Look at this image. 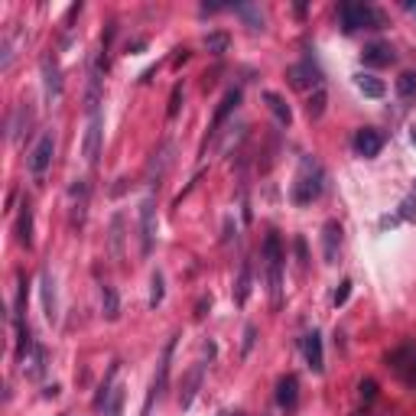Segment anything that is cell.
<instances>
[{
  "instance_id": "obj_7",
  "label": "cell",
  "mask_w": 416,
  "mask_h": 416,
  "mask_svg": "<svg viewBox=\"0 0 416 416\" xmlns=\"http://www.w3.org/2000/svg\"><path fill=\"white\" fill-rule=\"evenodd\" d=\"M286 79H290V85L296 91H316V88H322V72H319V65L312 62V59H302V62H296V65H290L286 69Z\"/></svg>"
},
{
  "instance_id": "obj_27",
  "label": "cell",
  "mask_w": 416,
  "mask_h": 416,
  "mask_svg": "<svg viewBox=\"0 0 416 416\" xmlns=\"http://www.w3.org/2000/svg\"><path fill=\"white\" fill-rule=\"evenodd\" d=\"M23 371H27L33 381H39V377L46 374V348H43V345L33 348V354H29L27 361H23Z\"/></svg>"
},
{
  "instance_id": "obj_17",
  "label": "cell",
  "mask_w": 416,
  "mask_h": 416,
  "mask_svg": "<svg viewBox=\"0 0 416 416\" xmlns=\"http://www.w3.org/2000/svg\"><path fill=\"white\" fill-rule=\"evenodd\" d=\"M361 59H364V65H371V69H384V65L397 62V53H394L390 43H371V46H364Z\"/></svg>"
},
{
  "instance_id": "obj_5",
  "label": "cell",
  "mask_w": 416,
  "mask_h": 416,
  "mask_svg": "<svg viewBox=\"0 0 416 416\" xmlns=\"http://www.w3.org/2000/svg\"><path fill=\"white\" fill-rule=\"evenodd\" d=\"M156 244V195H143L140 202V254L150 257Z\"/></svg>"
},
{
  "instance_id": "obj_29",
  "label": "cell",
  "mask_w": 416,
  "mask_h": 416,
  "mask_svg": "<svg viewBox=\"0 0 416 416\" xmlns=\"http://www.w3.org/2000/svg\"><path fill=\"white\" fill-rule=\"evenodd\" d=\"M326 101H328L326 88H316L309 98H306V114H309V121H319V117L326 114Z\"/></svg>"
},
{
  "instance_id": "obj_9",
  "label": "cell",
  "mask_w": 416,
  "mask_h": 416,
  "mask_svg": "<svg viewBox=\"0 0 416 416\" xmlns=\"http://www.w3.org/2000/svg\"><path fill=\"white\" fill-rule=\"evenodd\" d=\"M69 215H72V224H75V228L85 224V215H88V179H72V186H69Z\"/></svg>"
},
{
  "instance_id": "obj_14",
  "label": "cell",
  "mask_w": 416,
  "mask_h": 416,
  "mask_svg": "<svg viewBox=\"0 0 416 416\" xmlns=\"http://www.w3.org/2000/svg\"><path fill=\"white\" fill-rule=\"evenodd\" d=\"M302 354H306V364H309L312 374H322L326 371V358H322V335L319 328H312L302 335Z\"/></svg>"
},
{
  "instance_id": "obj_46",
  "label": "cell",
  "mask_w": 416,
  "mask_h": 416,
  "mask_svg": "<svg viewBox=\"0 0 416 416\" xmlns=\"http://www.w3.org/2000/svg\"><path fill=\"white\" fill-rule=\"evenodd\" d=\"M413 186H416V179H413Z\"/></svg>"
},
{
  "instance_id": "obj_31",
  "label": "cell",
  "mask_w": 416,
  "mask_h": 416,
  "mask_svg": "<svg viewBox=\"0 0 416 416\" xmlns=\"http://www.w3.org/2000/svg\"><path fill=\"white\" fill-rule=\"evenodd\" d=\"M397 95L403 98V101L416 98V72H400L397 75Z\"/></svg>"
},
{
  "instance_id": "obj_3",
  "label": "cell",
  "mask_w": 416,
  "mask_h": 416,
  "mask_svg": "<svg viewBox=\"0 0 416 416\" xmlns=\"http://www.w3.org/2000/svg\"><path fill=\"white\" fill-rule=\"evenodd\" d=\"M338 23H342L345 33H354V29L384 27V17L368 4H338Z\"/></svg>"
},
{
  "instance_id": "obj_40",
  "label": "cell",
  "mask_w": 416,
  "mask_h": 416,
  "mask_svg": "<svg viewBox=\"0 0 416 416\" xmlns=\"http://www.w3.org/2000/svg\"><path fill=\"white\" fill-rule=\"evenodd\" d=\"M400 218H416V199H403V205H400V215H397V222Z\"/></svg>"
},
{
  "instance_id": "obj_10",
  "label": "cell",
  "mask_w": 416,
  "mask_h": 416,
  "mask_svg": "<svg viewBox=\"0 0 416 416\" xmlns=\"http://www.w3.org/2000/svg\"><path fill=\"white\" fill-rule=\"evenodd\" d=\"M39 69H43L46 98H49V101H59V98H62V69H59V59L46 53L43 59H39Z\"/></svg>"
},
{
  "instance_id": "obj_22",
  "label": "cell",
  "mask_w": 416,
  "mask_h": 416,
  "mask_svg": "<svg viewBox=\"0 0 416 416\" xmlns=\"http://www.w3.org/2000/svg\"><path fill=\"white\" fill-rule=\"evenodd\" d=\"M29 124H33V107H29V101H23V105L13 111V117H10V140H20L23 133L29 130Z\"/></svg>"
},
{
  "instance_id": "obj_21",
  "label": "cell",
  "mask_w": 416,
  "mask_h": 416,
  "mask_svg": "<svg viewBox=\"0 0 416 416\" xmlns=\"http://www.w3.org/2000/svg\"><path fill=\"white\" fill-rule=\"evenodd\" d=\"M296 400H300V381H296V374H286L276 381V403L283 410H293Z\"/></svg>"
},
{
  "instance_id": "obj_16",
  "label": "cell",
  "mask_w": 416,
  "mask_h": 416,
  "mask_svg": "<svg viewBox=\"0 0 416 416\" xmlns=\"http://www.w3.org/2000/svg\"><path fill=\"white\" fill-rule=\"evenodd\" d=\"M17 244L20 248H33V202L23 199L17 212Z\"/></svg>"
},
{
  "instance_id": "obj_6",
  "label": "cell",
  "mask_w": 416,
  "mask_h": 416,
  "mask_svg": "<svg viewBox=\"0 0 416 416\" xmlns=\"http://www.w3.org/2000/svg\"><path fill=\"white\" fill-rule=\"evenodd\" d=\"M173 348H176V338H169L166 348H163V358H160V368H156V377L150 384V394H147V403H143V416H150L153 403L163 397V390L169 384V361H173Z\"/></svg>"
},
{
  "instance_id": "obj_28",
  "label": "cell",
  "mask_w": 416,
  "mask_h": 416,
  "mask_svg": "<svg viewBox=\"0 0 416 416\" xmlns=\"http://www.w3.org/2000/svg\"><path fill=\"white\" fill-rule=\"evenodd\" d=\"M27 274L17 276V300H13V322H23L27 319Z\"/></svg>"
},
{
  "instance_id": "obj_43",
  "label": "cell",
  "mask_w": 416,
  "mask_h": 416,
  "mask_svg": "<svg viewBox=\"0 0 416 416\" xmlns=\"http://www.w3.org/2000/svg\"><path fill=\"white\" fill-rule=\"evenodd\" d=\"M208 306H212V302H208V300H199V306H195V309H199V312H195V316H205V309H208Z\"/></svg>"
},
{
  "instance_id": "obj_8",
  "label": "cell",
  "mask_w": 416,
  "mask_h": 416,
  "mask_svg": "<svg viewBox=\"0 0 416 416\" xmlns=\"http://www.w3.org/2000/svg\"><path fill=\"white\" fill-rule=\"evenodd\" d=\"M387 368H394L400 381L407 387H416V345H403L387 354Z\"/></svg>"
},
{
  "instance_id": "obj_37",
  "label": "cell",
  "mask_w": 416,
  "mask_h": 416,
  "mask_svg": "<svg viewBox=\"0 0 416 416\" xmlns=\"http://www.w3.org/2000/svg\"><path fill=\"white\" fill-rule=\"evenodd\" d=\"M254 342H257V326H244V342H241V354L244 358L254 351Z\"/></svg>"
},
{
  "instance_id": "obj_45",
  "label": "cell",
  "mask_w": 416,
  "mask_h": 416,
  "mask_svg": "<svg viewBox=\"0 0 416 416\" xmlns=\"http://www.w3.org/2000/svg\"><path fill=\"white\" fill-rule=\"evenodd\" d=\"M234 416H244V413H234Z\"/></svg>"
},
{
  "instance_id": "obj_18",
  "label": "cell",
  "mask_w": 416,
  "mask_h": 416,
  "mask_svg": "<svg viewBox=\"0 0 416 416\" xmlns=\"http://www.w3.org/2000/svg\"><path fill=\"white\" fill-rule=\"evenodd\" d=\"M202 377H205V361H195L189 377H186V384H182V394H179V407L182 410L192 407L195 394H199V387H202Z\"/></svg>"
},
{
  "instance_id": "obj_2",
  "label": "cell",
  "mask_w": 416,
  "mask_h": 416,
  "mask_svg": "<svg viewBox=\"0 0 416 416\" xmlns=\"http://www.w3.org/2000/svg\"><path fill=\"white\" fill-rule=\"evenodd\" d=\"M326 189V173L312 156H302L300 160V173H296V182H293V202L296 205H312Z\"/></svg>"
},
{
  "instance_id": "obj_13",
  "label": "cell",
  "mask_w": 416,
  "mask_h": 416,
  "mask_svg": "<svg viewBox=\"0 0 416 416\" xmlns=\"http://www.w3.org/2000/svg\"><path fill=\"white\" fill-rule=\"evenodd\" d=\"M39 293H43V312H46V319L53 322H59V293H55V276H53V270L46 267L43 270V276H39Z\"/></svg>"
},
{
  "instance_id": "obj_33",
  "label": "cell",
  "mask_w": 416,
  "mask_h": 416,
  "mask_svg": "<svg viewBox=\"0 0 416 416\" xmlns=\"http://www.w3.org/2000/svg\"><path fill=\"white\" fill-rule=\"evenodd\" d=\"M238 13L248 20V27L254 29V33H257V29H264V13H260V7H250V4H244V7H238Z\"/></svg>"
},
{
  "instance_id": "obj_20",
  "label": "cell",
  "mask_w": 416,
  "mask_h": 416,
  "mask_svg": "<svg viewBox=\"0 0 416 416\" xmlns=\"http://www.w3.org/2000/svg\"><path fill=\"white\" fill-rule=\"evenodd\" d=\"M169 163H173V143L166 140L160 150L153 153L150 166H147V179H150V186H160V179H163V173L169 169Z\"/></svg>"
},
{
  "instance_id": "obj_30",
  "label": "cell",
  "mask_w": 416,
  "mask_h": 416,
  "mask_svg": "<svg viewBox=\"0 0 416 416\" xmlns=\"http://www.w3.org/2000/svg\"><path fill=\"white\" fill-rule=\"evenodd\" d=\"M228 46H231V39H228V33H222V29H218V33L205 36V49H208L215 59H222V55L228 53Z\"/></svg>"
},
{
  "instance_id": "obj_42",
  "label": "cell",
  "mask_w": 416,
  "mask_h": 416,
  "mask_svg": "<svg viewBox=\"0 0 416 416\" xmlns=\"http://www.w3.org/2000/svg\"><path fill=\"white\" fill-rule=\"evenodd\" d=\"M182 62H189V49H179V55L173 59V69H179Z\"/></svg>"
},
{
  "instance_id": "obj_35",
  "label": "cell",
  "mask_w": 416,
  "mask_h": 416,
  "mask_svg": "<svg viewBox=\"0 0 416 416\" xmlns=\"http://www.w3.org/2000/svg\"><path fill=\"white\" fill-rule=\"evenodd\" d=\"M179 107H182V85H173V95H169V107H166V117H169V121L179 114Z\"/></svg>"
},
{
  "instance_id": "obj_4",
  "label": "cell",
  "mask_w": 416,
  "mask_h": 416,
  "mask_svg": "<svg viewBox=\"0 0 416 416\" xmlns=\"http://www.w3.org/2000/svg\"><path fill=\"white\" fill-rule=\"evenodd\" d=\"M53 156H55V133L46 130L39 140H36V147L29 150L27 156V166H29V176L39 182V179L49 173V166H53Z\"/></svg>"
},
{
  "instance_id": "obj_19",
  "label": "cell",
  "mask_w": 416,
  "mask_h": 416,
  "mask_svg": "<svg viewBox=\"0 0 416 416\" xmlns=\"http://www.w3.org/2000/svg\"><path fill=\"white\" fill-rule=\"evenodd\" d=\"M250 290H254V267H250V260L244 257L241 267H238V280H234V293H231V296H234L238 306H244L248 296H250Z\"/></svg>"
},
{
  "instance_id": "obj_36",
  "label": "cell",
  "mask_w": 416,
  "mask_h": 416,
  "mask_svg": "<svg viewBox=\"0 0 416 416\" xmlns=\"http://www.w3.org/2000/svg\"><path fill=\"white\" fill-rule=\"evenodd\" d=\"M358 394H361L364 403H371V400L377 397V381H374V377H364V381L358 384Z\"/></svg>"
},
{
  "instance_id": "obj_44",
  "label": "cell",
  "mask_w": 416,
  "mask_h": 416,
  "mask_svg": "<svg viewBox=\"0 0 416 416\" xmlns=\"http://www.w3.org/2000/svg\"><path fill=\"white\" fill-rule=\"evenodd\" d=\"M407 10H413V13H416V4H407Z\"/></svg>"
},
{
  "instance_id": "obj_23",
  "label": "cell",
  "mask_w": 416,
  "mask_h": 416,
  "mask_svg": "<svg viewBox=\"0 0 416 416\" xmlns=\"http://www.w3.org/2000/svg\"><path fill=\"white\" fill-rule=\"evenodd\" d=\"M111 257L117 264H124V215L111 218Z\"/></svg>"
},
{
  "instance_id": "obj_12",
  "label": "cell",
  "mask_w": 416,
  "mask_h": 416,
  "mask_svg": "<svg viewBox=\"0 0 416 416\" xmlns=\"http://www.w3.org/2000/svg\"><path fill=\"white\" fill-rule=\"evenodd\" d=\"M338 250H342V224H338L335 218H328V222L322 224V260H326L328 267L338 264Z\"/></svg>"
},
{
  "instance_id": "obj_25",
  "label": "cell",
  "mask_w": 416,
  "mask_h": 416,
  "mask_svg": "<svg viewBox=\"0 0 416 416\" xmlns=\"http://www.w3.org/2000/svg\"><path fill=\"white\" fill-rule=\"evenodd\" d=\"M101 312H105L107 322H117V316H121V300H117V290L111 283L101 286Z\"/></svg>"
},
{
  "instance_id": "obj_1",
  "label": "cell",
  "mask_w": 416,
  "mask_h": 416,
  "mask_svg": "<svg viewBox=\"0 0 416 416\" xmlns=\"http://www.w3.org/2000/svg\"><path fill=\"white\" fill-rule=\"evenodd\" d=\"M264 270H267V293H270V309H283V254H280V238L270 231L264 238Z\"/></svg>"
},
{
  "instance_id": "obj_24",
  "label": "cell",
  "mask_w": 416,
  "mask_h": 416,
  "mask_svg": "<svg viewBox=\"0 0 416 416\" xmlns=\"http://www.w3.org/2000/svg\"><path fill=\"white\" fill-rule=\"evenodd\" d=\"M264 101H267V107H270V114L276 117V124H290L293 121V111H290V105H286L283 98L276 95V91H264Z\"/></svg>"
},
{
  "instance_id": "obj_15",
  "label": "cell",
  "mask_w": 416,
  "mask_h": 416,
  "mask_svg": "<svg viewBox=\"0 0 416 416\" xmlns=\"http://www.w3.org/2000/svg\"><path fill=\"white\" fill-rule=\"evenodd\" d=\"M238 105H241V88H228L222 98V105H218V111H215V117H212V130H208V137H215V133L222 130V124L238 111Z\"/></svg>"
},
{
  "instance_id": "obj_11",
  "label": "cell",
  "mask_w": 416,
  "mask_h": 416,
  "mask_svg": "<svg viewBox=\"0 0 416 416\" xmlns=\"http://www.w3.org/2000/svg\"><path fill=\"white\" fill-rule=\"evenodd\" d=\"M381 150H384V133L381 130H374V127H361V130L354 133V153H358V156L374 160Z\"/></svg>"
},
{
  "instance_id": "obj_41",
  "label": "cell",
  "mask_w": 416,
  "mask_h": 416,
  "mask_svg": "<svg viewBox=\"0 0 416 416\" xmlns=\"http://www.w3.org/2000/svg\"><path fill=\"white\" fill-rule=\"evenodd\" d=\"M293 248H296V257H300V267L306 270V264H309V254H306V241L296 238V241H293Z\"/></svg>"
},
{
  "instance_id": "obj_32",
  "label": "cell",
  "mask_w": 416,
  "mask_h": 416,
  "mask_svg": "<svg viewBox=\"0 0 416 416\" xmlns=\"http://www.w3.org/2000/svg\"><path fill=\"white\" fill-rule=\"evenodd\" d=\"M121 410H124V387L117 384V387L111 390L107 403H105V416H121Z\"/></svg>"
},
{
  "instance_id": "obj_39",
  "label": "cell",
  "mask_w": 416,
  "mask_h": 416,
  "mask_svg": "<svg viewBox=\"0 0 416 416\" xmlns=\"http://www.w3.org/2000/svg\"><path fill=\"white\" fill-rule=\"evenodd\" d=\"M348 296H351V280H342L338 290H335V296H332V302H335V306H345Z\"/></svg>"
},
{
  "instance_id": "obj_26",
  "label": "cell",
  "mask_w": 416,
  "mask_h": 416,
  "mask_svg": "<svg viewBox=\"0 0 416 416\" xmlns=\"http://www.w3.org/2000/svg\"><path fill=\"white\" fill-rule=\"evenodd\" d=\"M354 85H358V91H361L364 98H384V81L374 79V75H368V72H361V75H354Z\"/></svg>"
},
{
  "instance_id": "obj_38",
  "label": "cell",
  "mask_w": 416,
  "mask_h": 416,
  "mask_svg": "<svg viewBox=\"0 0 416 416\" xmlns=\"http://www.w3.org/2000/svg\"><path fill=\"white\" fill-rule=\"evenodd\" d=\"M13 55H17V53H13V39L7 36V39H4V59H0V72H10V65H13Z\"/></svg>"
},
{
  "instance_id": "obj_34",
  "label": "cell",
  "mask_w": 416,
  "mask_h": 416,
  "mask_svg": "<svg viewBox=\"0 0 416 416\" xmlns=\"http://www.w3.org/2000/svg\"><path fill=\"white\" fill-rule=\"evenodd\" d=\"M163 293H166V286H163V274L156 270V274L150 276V309H156L163 302Z\"/></svg>"
}]
</instances>
